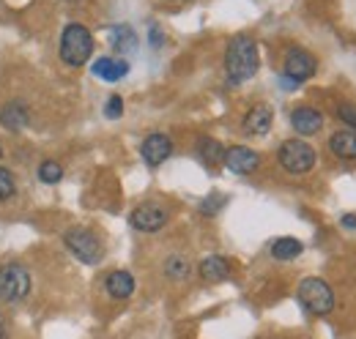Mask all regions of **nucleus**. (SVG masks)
Wrapping results in <instances>:
<instances>
[{
    "label": "nucleus",
    "instance_id": "nucleus-10",
    "mask_svg": "<svg viewBox=\"0 0 356 339\" xmlns=\"http://www.w3.org/2000/svg\"><path fill=\"white\" fill-rule=\"evenodd\" d=\"M225 167L236 175H250L261 167V156L252 151V148H244V145H233L225 151Z\"/></svg>",
    "mask_w": 356,
    "mask_h": 339
},
{
    "label": "nucleus",
    "instance_id": "nucleus-15",
    "mask_svg": "<svg viewBox=\"0 0 356 339\" xmlns=\"http://www.w3.org/2000/svg\"><path fill=\"white\" fill-rule=\"evenodd\" d=\"M197 274L206 282H225V279H230V263L225 260L222 254H211V257H206L200 263Z\"/></svg>",
    "mask_w": 356,
    "mask_h": 339
},
{
    "label": "nucleus",
    "instance_id": "nucleus-7",
    "mask_svg": "<svg viewBox=\"0 0 356 339\" xmlns=\"http://www.w3.org/2000/svg\"><path fill=\"white\" fill-rule=\"evenodd\" d=\"M129 222L140 233H156V230H162L168 224V211L162 206H156V203H143L132 211Z\"/></svg>",
    "mask_w": 356,
    "mask_h": 339
},
{
    "label": "nucleus",
    "instance_id": "nucleus-22",
    "mask_svg": "<svg viewBox=\"0 0 356 339\" xmlns=\"http://www.w3.org/2000/svg\"><path fill=\"white\" fill-rule=\"evenodd\" d=\"M39 178H42L44 183H58V181L63 178V167H60L58 162H42V165H39Z\"/></svg>",
    "mask_w": 356,
    "mask_h": 339
},
{
    "label": "nucleus",
    "instance_id": "nucleus-24",
    "mask_svg": "<svg viewBox=\"0 0 356 339\" xmlns=\"http://www.w3.org/2000/svg\"><path fill=\"white\" fill-rule=\"evenodd\" d=\"M14 192H17V181H14V175H11L8 170L0 167V203L8 200Z\"/></svg>",
    "mask_w": 356,
    "mask_h": 339
},
{
    "label": "nucleus",
    "instance_id": "nucleus-23",
    "mask_svg": "<svg viewBox=\"0 0 356 339\" xmlns=\"http://www.w3.org/2000/svg\"><path fill=\"white\" fill-rule=\"evenodd\" d=\"M337 118L346 124V129L356 131V104L354 101H337Z\"/></svg>",
    "mask_w": 356,
    "mask_h": 339
},
{
    "label": "nucleus",
    "instance_id": "nucleus-2",
    "mask_svg": "<svg viewBox=\"0 0 356 339\" xmlns=\"http://www.w3.org/2000/svg\"><path fill=\"white\" fill-rule=\"evenodd\" d=\"M93 55V36L86 25L80 22H72L63 28V36H60V60L66 66H86L88 58Z\"/></svg>",
    "mask_w": 356,
    "mask_h": 339
},
{
    "label": "nucleus",
    "instance_id": "nucleus-17",
    "mask_svg": "<svg viewBox=\"0 0 356 339\" xmlns=\"http://www.w3.org/2000/svg\"><path fill=\"white\" fill-rule=\"evenodd\" d=\"M104 288H107V293L113 298L124 301V298H129L134 293V276L129 271H113V274L107 276Z\"/></svg>",
    "mask_w": 356,
    "mask_h": 339
},
{
    "label": "nucleus",
    "instance_id": "nucleus-18",
    "mask_svg": "<svg viewBox=\"0 0 356 339\" xmlns=\"http://www.w3.org/2000/svg\"><path fill=\"white\" fill-rule=\"evenodd\" d=\"M302 252H305V247L296 238H277L271 244V257L274 260H296Z\"/></svg>",
    "mask_w": 356,
    "mask_h": 339
},
{
    "label": "nucleus",
    "instance_id": "nucleus-11",
    "mask_svg": "<svg viewBox=\"0 0 356 339\" xmlns=\"http://www.w3.org/2000/svg\"><path fill=\"white\" fill-rule=\"evenodd\" d=\"M291 126L296 129V134H302V137H312L323 129V113L315 110V107H307V104L296 107L291 113Z\"/></svg>",
    "mask_w": 356,
    "mask_h": 339
},
{
    "label": "nucleus",
    "instance_id": "nucleus-3",
    "mask_svg": "<svg viewBox=\"0 0 356 339\" xmlns=\"http://www.w3.org/2000/svg\"><path fill=\"white\" fill-rule=\"evenodd\" d=\"M296 296H299L302 309L312 317H323V315H329L334 309V290L323 279H315V276L302 279Z\"/></svg>",
    "mask_w": 356,
    "mask_h": 339
},
{
    "label": "nucleus",
    "instance_id": "nucleus-29",
    "mask_svg": "<svg viewBox=\"0 0 356 339\" xmlns=\"http://www.w3.org/2000/svg\"><path fill=\"white\" fill-rule=\"evenodd\" d=\"M0 156H3V148H0Z\"/></svg>",
    "mask_w": 356,
    "mask_h": 339
},
{
    "label": "nucleus",
    "instance_id": "nucleus-21",
    "mask_svg": "<svg viewBox=\"0 0 356 339\" xmlns=\"http://www.w3.org/2000/svg\"><path fill=\"white\" fill-rule=\"evenodd\" d=\"M110 42H113V47H115L121 55H127V52H132L134 47H137V36H134V31L129 25H124V28H115V31H113Z\"/></svg>",
    "mask_w": 356,
    "mask_h": 339
},
{
    "label": "nucleus",
    "instance_id": "nucleus-9",
    "mask_svg": "<svg viewBox=\"0 0 356 339\" xmlns=\"http://www.w3.org/2000/svg\"><path fill=\"white\" fill-rule=\"evenodd\" d=\"M140 154H143V159H145V165H151V167H159L170 154H173V140L168 137V134H162V131H156V134H148L145 140H143V145H140Z\"/></svg>",
    "mask_w": 356,
    "mask_h": 339
},
{
    "label": "nucleus",
    "instance_id": "nucleus-12",
    "mask_svg": "<svg viewBox=\"0 0 356 339\" xmlns=\"http://www.w3.org/2000/svg\"><path fill=\"white\" fill-rule=\"evenodd\" d=\"M329 148L337 159L343 162H354L356 159V131L354 129H340L329 137Z\"/></svg>",
    "mask_w": 356,
    "mask_h": 339
},
{
    "label": "nucleus",
    "instance_id": "nucleus-6",
    "mask_svg": "<svg viewBox=\"0 0 356 339\" xmlns=\"http://www.w3.org/2000/svg\"><path fill=\"white\" fill-rule=\"evenodd\" d=\"M31 293V274L22 263H6L0 268V301L17 304Z\"/></svg>",
    "mask_w": 356,
    "mask_h": 339
},
{
    "label": "nucleus",
    "instance_id": "nucleus-19",
    "mask_svg": "<svg viewBox=\"0 0 356 339\" xmlns=\"http://www.w3.org/2000/svg\"><path fill=\"white\" fill-rule=\"evenodd\" d=\"M197 156L206 162V165H220L225 159V148L222 142H217V140H211V137H203L200 142H197Z\"/></svg>",
    "mask_w": 356,
    "mask_h": 339
},
{
    "label": "nucleus",
    "instance_id": "nucleus-4",
    "mask_svg": "<svg viewBox=\"0 0 356 339\" xmlns=\"http://www.w3.org/2000/svg\"><path fill=\"white\" fill-rule=\"evenodd\" d=\"M277 162H280V167L285 170V172H291V175H307L315 167L318 156H315V148H312L310 142H305V140H285L280 145V151H277Z\"/></svg>",
    "mask_w": 356,
    "mask_h": 339
},
{
    "label": "nucleus",
    "instance_id": "nucleus-8",
    "mask_svg": "<svg viewBox=\"0 0 356 339\" xmlns=\"http://www.w3.org/2000/svg\"><path fill=\"white\" fill-rule=\"evenodd\" d=\"M318 69V60L312 58L307 49H291L288 58H285V77L291 83H307Z\"/></svg>",
    "mask_w": 356,
    "mask_h": 339
},
{
    "label": "nucleus",
    "instance_id": "nucleus-28",
    "mask_svg": "<svg viewBox=\"0 0 356 339\" xmlns=\"http://www.w3.org/2000/svg\"><path fill=\"white\" fill-rule=\"evenodd\" d=\"M0 339H8V334H6V329L0 326Z\"/></svg>",
    "mask_w": 356,
    "mask_h": 339
},
{
    "label": "nucleus",
    "instance_id": "nucleus-14",
    "mask_svg": "<svg viewBox=\"0 0 356 339\" xmlns=\"http://www.w3.org/2000/svg\"><path fill=\"white\" fill-rule=\"evenodd\" d=\"M93 74L99 80H104V83H118V80H124L129 74V63L121 60V58H99L93 63Z\"/></svg>",
    "mask_w": 356,
    "mask_h": 339
},
{
    "label": "nucleus",
    "instance_id": "nucleus-1",
    "mask_svg": "<svg viewBox=\"0 0 356 339\" xmlns=\"http://www.w3.org/2000/svg\"><path fill=\"white\" fill-rule=\"evenodd\" d=\"M258 66H261V58H258V44L252 36L247 33H238L233 36L227 49H225V72H227V80L233 85L247 83L250 77L258 74Z\"/></svg>",
    "mask_w": 356,
    "mask_h": 339
},
{
    "label": "nucleus",
    "instance_id": "nucleus-16",
    "mask_svg": "<svg viewBox=\"0 0 356 339\" xmlns=\"http://www.w3.org/2000/svg\"><path fill=\"white\" fill-rule=\"evenodd\" d=\"M31 115H28V107L22 101H8L3 110H0V126H6L8 131H19V129L28 126Z\"/></svg>",
    "mask_w": 356,
    "mask_h": 339
},
{
    "label": "nucleus",
    "instance_id": "nucleus-26",
    "mask_svg": "<svg viewBox=\"0 0 356 339\" xmlns=\"http://www.w3.org/2000/svg\"><path fill=\"white\" fill-rule=\"evenodd\" d=\"M220 203H225V197H220V200H217V197H211V200H206V203H203V208H200V211H203V213H217V211H220V208H217Z\"/></svg>",
    "mask_w": 356,
    "mask_h": 339
},
{
    "label": "nucleus",
    "instance_id": "nucleus-5",
    "mask_svg": "<svg viewBox=\"0 0 356 339\" xmlns=\"http://www.w3.org/2000/svg\"><path fill=\"white\" fill-rule=\"evenodd\" d=\"M63 244H66L69 252L74 254L80 263H86V265H96V263H102V257H104L102 241L96 238V233L88 230V227H72V230L63 235Z\"/></svg>",
    "mask_w": 356,
    "mask_h": 339
},
{
    "label": "nucleus",
    "instance_id": "nucleus-25",
    "mask_svg": "<svg viewBox=\"0 0 356 339\" xmlns=\"http://www.w3.org/2000/svg\"><path fill=\"white\" fill-rule=\"evenodd\" d=\"M104 115L113 118V121L121 118V115H124V99H121V96H110L107 104H104Z\"/></svg>",
    "mask_w": 356,
    "mask_h": 339
},
{
    "label": "nucleus",
    "instance_id": "nucleus-13",
    "mask_svg": "<svg viewBox=\"0 0 356 339\" xmlns=\"http://www.w3.org/2000/svg\"><path fill=\"white\" fill-rule=\"evenodd\" d=\"M271 121H274V113L268 104H255L247 115H244V131L252 134V137H261L271 129Z\"/></svg>",
    "mask_w": 356,
    "mask_h": 339
},
{
    "label": "nucleus",
    "instance_id": "nucleus-20",
    "mask_svg": "<svg viewBox=\"0 0 356 339\" xmlns=\"http://www.w3.org/2000/svg\"><path fill=\"white\" fill-rule=\"evenodd\" d=\"M189 271H192V265H189V260L184 257V254H170L168 260H165V274H168V279H186L189 276Z\"/></svg>",
    "mask_w": 356,
    "mask_h": 339
},
{
    "label": "nucleus",
    "instance_id": "nucleus-27",
    "mask_svg": "<svg viewBox=\"0 0 356 339\" xmlns=\"http://www.w3.org/2000/svg\"><path fill=\"white\" fill-rule=\"evenodd\" d=\"M340 224H343V227H348V230H356V216L354 213H346V216L340 219Z\"/></svg>",
    "mask_w": 356,
    "mask_h": 339
}]
</instances>
